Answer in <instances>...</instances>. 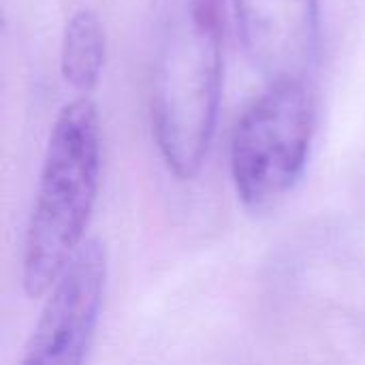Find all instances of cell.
<instances>
[{"mask_svg": "<svg viewBox=\"0 0 365 365\" xmlns=\"http://www.w3.org/2000/svg\"><path fill=\"white\" fill-rule=\"evenodd\" d=\"M103 180V126L96 105L66 103L49 130L21 244V287L45 297L88 242Z\"/></svg>", "mask_w": 365, "mask_h": 365, "instance_id": "6da1fadb", "label": "cell"}, {"mask_svg": "<svg viewBox=\"0 0 365 365\" xmlns=\"http://www.w3.org/2000/svg\"><path fill=\"white\" fill-rule=\"evenodd\" d=\"M244 49L267 79H310L321 43V0H233Z\"/></svg>", "mask_w": 365, "mask_h": 365, "instance_id": "5b68a950", "label": "cell"}, {"mask_svg": "<svg viewBox=\"0 0 365 365\" xmlns=\"http://www.w3.org/2000/svg\"><path fill=\"white\" fill-rule=\"evenodd\" d=\"M107 62V32L96 11L83 6L71 13L62 32L60 73L62 79L79 90L90 92L98 86Z\"/></svg>", "mask_w": 365, "mask_h": 365, "instance_id": "8992f818", "label": "cell"}, {"mask_svg": "<svg viewBox=\"0 0 365 365\" xmlns=\"http://www.w3.org/2000/svg\"><path fill=\"white\" fill-rule=\"evenodd\" d=\"M319 124L310 79L267 81L237 118L229 143V173L250 214L276 210L302 182Z\"/></svg>", "mask_w": 365, "mask_h": 365, "instance_id": "3957f363", "label": "cell"}, {"mask_svg": "<svg viewBox=\"0 0 365 365\" xmlns=\"http://www.w3.org/2000/svg\"><path fill=\"white\" fill-rule=\"evenodd\" d=\"M109 284L105 242L90 237L43 297L17 365H86L103 319Z\"/></svg>", "mask_w": 365, "mask_h": 365, "instance_id": "277c9868", "label": "cell"}, {"mask_svg": "<svg viewBox=\"0 0 365 365\" xmlns=\"http://www.w3.org/2000/svg\"><path fill=\"white\" fill-rule=\"evenodd\" d=\"M225 75L222 0H180L152 81V135L167 171L195 180L210 154Z\"/></svg>", "mask_w": 365, "mask_h": 365, "instance_id": "7a4b0ae2", "label": "cell"}]
</instances>
